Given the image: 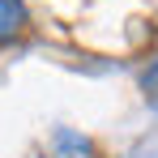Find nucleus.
I'll list each match as a JSON object with an SVG mask.
<instances>
[{
  "mask_svg": "<svg viewBox=\"0 0 158 158\" xmlns=\"http://www.w3.org/2000/svg\"><path fill=\"white\" fill-rule=\"evenodd\" d=\"M26 30V4L22 0H0V43L17 39Z\"/></svg>",
  "mask_w": 158,
  "mask_h": 158,
  "instance_id": "nucleus-1",
  "label": "nucleus"
},
{
  "mask_svg": "<svg viewBox=\"0 0 158 158\" xmlns=\"http://www.w3.org/2000/svg\"><path fill=\"white\" fill-rule=\"evenodd\" d=\"M56 150H60V158H94L90 141H81L77 132H60L56 137Z\"/></svg>",
  "mask_w": 158,
  "mask_h": 158,
  "instance_id": "nucleus-2",
  "label": "nucleus"
},
{
  "mask_svg": "<svg viewBox=\"0 0 158 158\" xmlns=\"http://www.w3.org/2000/svg\"><path fill=\"white\" fill-rule=\"evenodd\" d=\"M145 85H158V69H154V73H150V77H145Z\"/></svg>",
  "mask_w": 158,
  "mask_h": 158,
  "instance_id": "nucleus-3",
  "label": "nucleus"
}]
</instances>
